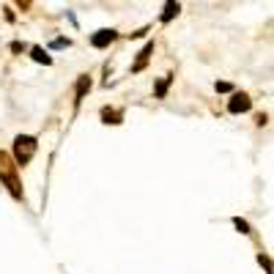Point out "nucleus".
<instances>
[{"label": "nucleus", "instance_id": "0eeeda50", "mask_svg": "<svg viewBox=\"0 0 274 274\" xmlns=\"http://www.w3.org/2000/svg\"><path fill=\"white\" fill-rule=\"evenodd\" d=\"M179 11H181V6H179V0H167L165 3V11H162V22H170L173 17H179Z\"/></svg>", "mask_w": 274, "mask_h": 274}, {"label": "nucleus", "instance_id": "39448f33", "mask_svg": "<svg viewBox=\"0 0 274 274\" xmlns=\"http://www.w3.org/2000/svg\"><path fill=\"white\" fill-rule=\"evenodd\" d=\"M151 55H154V42H148L143 49H140V52H137V60H135V63H132V72H135V74H137V72H143Z\"/></svg>", "mask_w": 274, "mask_h": 274}, {"label": "nucleus", "instance_id": "7ed1b4c3", "mask_svg": "<svg viewBox=\"0 0 274 274\" xmlns=\"http://www.w3.org/2000/svg\"><path fill=\"white\" fill-rule=\"evenodd\" d=\"M252 107V99L247 93H233V99L228 101V110H230L233 115H238V113H247V110Z\"/></svg>", "mask_w": 274, "mask_h": 274}, {"label": "nucleus", "instance_id": "ddd939ff", "mask_svg": "<svg viewBox=\"0 0 274 274\" xmlns=\"http://www.w3.org/2000/svg\"><path fill=\"white\" fill-rule=\"evenodd\" d=\"M69 44H72L69 39H55V42L49 44V47H52V49H63V47H69Z\"/></svg>", "mask_w": 274, "mask_h": 274}, {"label": "nucleus", "instance_id": "1a4fd4ad", "mask_svg": "<svg viewBox=\"0 0 274 274\" xmlns=\"http://www.w3.org/2000/svg\"><path fill=\"white\" fill-rule=\"evenodd\" d=\"M101 118H104V124H121V113L118 110H110V107L101 110Z\"/></svg>", "mask_w": 274, "mask_h": 274}, {"label": "nucleus", "instance_id": "dca6fc26", "mask_svg": "<svg viewBox=\"0 0 274 274\" xmlns=\"http://www.w3.org/2000/svg\"><path fill=\"white\" fill-rule=\"evenodd\" d=\"M17 6H22V8H30V0H14Z\"/></svg>", "mask_w": 274, "mask_h": 274}, {"label": "nucleus", "instance_id": "20e7f679", "mask_svg": "<svg viewBox=\"0 0 274 274\" xmlns=\"http://www.w3.org/2000/svg\"><path fill=\"white\" fill-rule=\"evenodd\" d=\"M113 42H115V30H110V28H101V30H96L93 36H91V44H93L96 49L110 47Z\"/></svg>", "mask_w": 274, "mask_h": 274}, {"label": "nucleus", "instance_id": "6e6552de", "mask_svg": "<svg viewBox=\"0 0 274 274\" xmlns=\"http://www.w3.org/2000/svg\"><path fill=\"white\" fill-rule=\"evenodd\" d=\"M30 58L36 60V63H44V66H49V63H52V58H49V55L44 52L42 47H33V49H30Z\"/></svg>", "mask_w": 274, "mask_h": 274}, {"label": "nucleus", "instance_id": "f03ea898", "mask_svg": "<svg viewBox=\"0 0 274 274\" xmlns=\"http://www.w3.org/2000/svg\"><path fill=\"white\" fill-rule=\"evenodd\" d=\"M36 148H39L36 137H30V135H19L17 140H14V162L25 167L30 159H33V154H36Z\"/></svg>", "mask_w": 274, "mask_h": 274}, {"label": "nucleus", "instance_id": "4468645a", "mask_svg": "<svg viewBox=\"0 0 274 274\" xmlns=\"http://www.w3.org/2000/svg\"><path fill=\"white\" fill-rule=\"evenodd\" d=\"M217 91H220V93H228V91H233V85L230 83H217Z\"/></svg>", "mask_w": 274, "mask_h": 274}, {"label": "nucleus", "instance_id": "f8f14e48", "mask_svg": "<svg viewBox=\"0 0 274 274\" xmlns=\"http://www.w3.org/2000/svg\"><path fill=\"white\" fill-rule=\"evenodd\" d=\"M233 225H236V228H238V230H241V233H250V225H247V222L241 220V217H236V220H233Z\"/></svg>", "mask_w": 274, "mask_h": 274}, {"label": "nucleus", "instance_id": "9b49d317", "mask_svg": "<svg viewBox=\"0 0 274 274\" xmlns=\"http://www.w3.org/2000/svg\"><path fill=\"white\" fill-rule=\"evenodd\" d=\"M258 263L263 266V272H266V274H272V261H269V255H263V252H261V255H258Z\"/></svg>", "mask_w": 274, "mask_h": 274}, {"label": "nucleus", "instance_id": "423d86ee", "mask_svg": "<svg viewBox=\"0 0 274 274\" xmlns=\"http://www.w3.org/2000/svg\"><path fill=\"white\" fill-rule=\"evenodd\" d=\"M88 91H91V77H88V74H83V77L77 80V88H74V104H80Z\"/></svg>", "mask_w": 274, "mask_h": 274}, {"label": "nucleus", "instance_id": "9d476101", "mask_svg": "<svg viewBox=\"0 0 274 274\" xmlns=\"http://www.w3.org/2000/svg\"><path fill=\"white\" fill-rule=\"evenodd\" d=\"M167 85H170V77L159 80V85H156V96H159V99H165V93H167Z\"/></svg>", "mask_w": 274, "mask_h": 274}, {"label": "nucleus", "instance_id": "f257e3e1", "mask_svg": "<svg viewBox=\"0 0 274 274\" xmlns=\"http://www.w3.org/2000/svg\"><path fill=\"white\" fill-rule=\"evenodd\" d=\"M0 181L8 186V192H11L17 200H22V184H19V176H17V165H14V159L8 154H3V151H0Z\"/></svg>", "mask_w": 274, "mask_h": 274}, {"label": "nucleus", "instance_id": "2eb2a0df", "mask_svg": "<svg viewBox=\"0 0 274 274\" xmlns=\"http://www.w3.org/2000/svg\"><path fill=\"white\" fill-rule=\"evenodd\" d=\"M22 49H25L22 42H14V44H11V52H22Z\"/></svg>", "mask_w": 274, "mask_h": 274}]
</instances>
